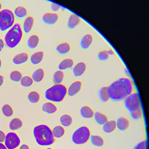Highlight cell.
I'll return each instance as SVG.
<instances>
[{
	"instance_id": "1",
	"label": "cell",
	"mask_w": 149,
	"mask_h": 149,
	"mask_svg": "<svg viewBox=\"0 0 149 149\" xmlns=\"http://www.w3.org/2000/svg\"><path fill=\"white\" fill-rule=\"evenodd\" d=\"M133 90L132 83L127 78H120L108 87L109 98L114 101H119L126 98Z\"/></svg>"
},
{
	"instance_id": "2",
	"label": "cell",
	"mask_w": 149,
	"mask_h": 149,
	"mask_svg": "<svg viewBox=\"0 0 149 149\" xmlns=\"http://www.w3.org/2000/svg\"><path fill=\"white\" fill-rule=\"evenodd\" d=\"M33 133L36 142L40 146H49L55 141L52 130L46 125L36 126L34 128Z\"/></svg>"
},
{
	"instance_id": "3",
	"label": "cell",
	"mask_w": 149,
	"mask_h": 149,
	"mask_svg": "<svg viewBox=\"0 0 149 149\" xmlns=\"http://www.w3.org/2000/svg\"><path fill=\"white\" fill-rule=\"evenodd\" d=\"M22 34L20 24L16 23L5 34V42L6 45L11 48L15 47L20 41Z\"/></svg>"
},
{
	"instance_id": "4",
	"label": "cell",
	"mask_w": 149,
	"mask_h": 149,
	"mask_svg": "<svg viewBox=\"0 0 149 149\" xmlns=\"http://www.w3.org/2000/svg\"><path fill=\"white\" fill-rule=\"evenodd\" d=\"M67 93L66 87L61 84H55L48 88L45 93V98L53 102L62 101Z\"/></svg>"
},
{
	"instance_id": "5",
	"label": "cell",
	"mask_w": 149,
	"mask_h": 149,
	"mask_svg": "<svg viewBox=\"0 0 149 149\" xmlns=\"http://www.w3.org/2000/svg\"><path fill=\"white\" fill-rule=\"evenodd\" d=\"M90 137V129L85 126L77 129L73 133L72 141L76 144H83L86 143Z\"/></svg>"
},
{
	"instance_id": "6",
	"label": "cell",
	"mask_w": 149,
	"mask_h": 149,
	"mask_svg": "<svg viewBox=\"0 0 149 149\" xmlns=\"http://www.w3.org/2000/svg\"><path fill=\"white\" fill-rule=\"evenodd\" d=\"M15 21L13 13L9 9H5L0 11V30L5 31L10 28Z\"/></svg>"
},
{
	"instance_id": "7",
	"label": "cell",
	"mask_w": 149,
	"mask_h": 149,
	"mask_svg": "<svg viewBox=\"0 0 149 149\" xmlns=\"http://www.w3.org/2000/svg\"><path fill=\"white\" fill-rule=\"evenodd\" d=\"M124 104L126 108L132 112L140 107V101L138 94L136 93L130 94L124 101Z\"/></svg>"
},
{
	"instance_id": "8",
	"label": "cell",
	"mask_w": 149,
	"mask_h": 149,
	"mask_svg": "<svg viewBox=\"0 0 149 149\" xmlns=\"http://www.w3.org/2000/svg\"><path fill=\"white\" fill-rule=\"evenodd\" d=\"M20 144V139L15 132L8 133L5 137V146L7 149H15Z\"/></svg>"
},
{
	"instance_id": "9",
	"label": "cell",
	"mask_w": 149,
	"mask_h": 149,
	"mask_svg": "<svg viewBox=\"0 0 149 149\" xmlns=\"http://www.w3.org/2000/svg\"><path fill=\"white\" fill-rule=\"evenodd\" d=\"M42 20L46 24H54L58 20V15L55 13L47 12L43 15Z\"/></svg>"
},
{
	"instance_id": "10",
	"label": "cell",
	"mask_w": 149,
	"mask_h": 149,
	"mask_svg": "<svg viewBox=\"0 0 149 149\" xmlns=\"http://www.w3.org/2000/svg\"><path fill=\"white\" fill-rule=\"evenodd\" d=\"M81 82L80 81H76L71 84L69 86L68 93L69 96H73L76 94L81 89Z\"/></svg>"
},
{
	"instance_id": "11",
	"label": "cell",
	"mask_w": 149,
	"mask_h": 149,
	"mask_svg": "<svg viewBox=\"0 0 149 149\" xmlns=\"http://www.w3.org/2000/svg\"><path fill=\"white\" fill-rule=\"evenodd\" d=\"M86 69V65L85 63L80 62L77 63L73 69V72L75 76L78 77L82 75Z\"/></svg>"
},
{
	"instance_id": "12",
	"label": "cell",
	"mask_w": 149,
	"mask_h": 149,
	"mask_svg": "<svg viewBox=\"0 0 149 149\" xmlns=\"http://www.w3.org/2000/svg\"><path fill=\"white\" fill-rule=\"evenodd\" d=\"M28 60V55L25 52L19 53L16 55L12 59V62L16 65H20L26 62Z\"/></svg>"
},
{
	"instance_id": "13",
	"label": "cell",
	"mask_w": 149,
	"mask_h": 149,
	"mask_svg": "<svg viewBox=\"0 0 149 149\" xmlns=\"http://www.w3.org/2000/svg\"><path fill=\"white\" fill-rule=\"evenodd\" d=\"M116 126L119 130L123 131L127 129L129 126V120L124 118V117H120L118 119L116 122Z\"/></svg>"
},
{
	"instance_id": "14",
	"label": "cell",
	"mask_w": 149,
	"mask_h": 149,
	"mask_svg": "<svg viewBox=\"0 0 149 149\" xmlns=\"http://www.w3.org/2000/svg\"><path fill=\"white\" fill-rule=\"evenodd\" d=\"M93 41V36L90 34L84 35L81 40L80 45L83 49H87Z\"/></svg>"
},
{
	"instance_id": "15",
	"label": "cell",
	"mask_w": 149,
	"mask_h": 149,
	"mask_svg": "<svg viewBox=\"0 0 149 149\" xmlns=\"http://www.w3.org/2000/svg\"><path fill=\"white\" fill-rule=\"evenodd\" d=\"M80 114L82 117L89 119L91 118L94 115V112L88 106H83L80 109Z\"/></svg>"
},
{
	"instance_id": "16",
	"label": "cell",
	"mask_w": 149,
	"mask_h": 149,
	"mask_svg": "<svg viewBox=\"0 0 149 149\" xmlns=\"http://www.w3.org/2000/svg\"><path fill=\"white\" fill-rule=\"evenodd\" d=\"M34 19L31 16L27 17L23 22V30L26 33H29L33 26Z\"/></svg>"
},
{
	"instance_id": "17",
	"label": "cell",
	"mask_w": 149,
	"mask_h": 149,
	"mask_svg": "<svg viewBox=\"0 0 149 149\" xmlns=\"http://www.w3.org/2000/svg\"><path fill=\"white\" fill-rule=\"evenodd\" d=\"M116 126V123L115 120L107 121L103 125L102 129L105 133H111L115 130Z\"/></svg>"
},
{
	"instance_id": "18",
	"label": "cell",
	"mask_w": 149,
	"mask_h": 149,
	"mask_svg": "<svg viewBox=\"0 0 149 149\" xmlns=\"http://www.w3.org/2000/svg\"><path fill=\"white\" fill-rule=\"evenodd\" d=\"M44 52L42 51H38L34 53L30 57L31 62L33 65H37L41 62L43 59Z\"/></svg>"
},
{
	"instance_id": "19",
	"label": "cell",
	"mask_w": 149,
	"mask_h": 149,
	"mask_svg": "<svg viewBox=\"0 0 149 149\" xmlns=\"http://www.w3.org/2000/svg\"><path fill=\"white\" fill-rule=\"evenodd\" d=\"M80 22V18L77 15L72 14L69 17L68 21V26L69 29L74 28Z\"/></svg>"
},
{
	"instance_id": "20",
	"label": "cell",
	"mask_w": 149,
	"mask_h": 149,
	"mask_svg": "<svg viewBox=\"0 0 149 149\" xmlns=\"http://www.w3.org/2000/svg\"><path fill=\"white\" fill-rule=\"evenodd\" d=\"M44 76V72L42 68H38L36 69L32 74V79L36 82L41 81Z\"/></svg>"
},
{
	"instance_id": "21",
	"label": "cell",
	"mask_w": 149,
	"mask_h": 149,
	"mask_svg": "<svg viewBox=\"0 0 149 149\" xmlns=\"http://www.w3.org/2000/svg\"><path fill=\"white\" fill-rule=\"evenodd\" d=\"M42 109L44 112H45L47 113H49V114L55 113L57 110L56 107L54 104H52L51 102L44 103L42 105Z\"/></svg>"
},
{
	"instance_id": "22",
	"label": "cell",
	"mask_w": 149,
	"mask_h": 149,
	"mask_svg": "<svg viewBox=\"0 0 149 149\" xmlns=\"http://www.w3.org/2000/svg\"><path fill=\"white\" fill-rule=\"evenodd\" d=\"M94 119L98 125H102L108 121L107 116L105 114L102 113L100 112H96L94 114Z\"/></svg>"
},
{
	"instance_id": "23",
	"label": "cell",
	"mask_w": 149,
	"mask_h": 149,
	"mask_svg": "<svg viewBox=\"0 0 149 149\" xmlns=\"http://www.w3.org/2000/svg\"><path fill=\"white\" fill-rule=\"evenodd\" d=\"M23 126V122L21 119L15 118L11 120L9 123V129L12 130H15L20 129Z\"/></svg>"
},
{
	"instance_id": "24",
	"label": "cell",
	"mask_w": 149,
	"mask_h": 149,
	"mask_svg": "<svg viewBox=\"0 0 149 149\" xmlns=\"http://www.w3.org/2000/svg\"><path fill=\"white\" fill-rule=\"evenodd\" d=\"M98 95L101 100L105 102L109 100V96L108 92V87H102L98 91Z\"/></svg>"
},
{
	"instance_id": "25",
	"label": "cell",
	"mask_w": 149,
	"mask_h": 149,
	"mask_svg": "<svg viewBox=\"0 0 149 149\" xmlns=\"http://www.w3.org/2000/svg\"><path fill=\"white\" fill-rule=\"evenodd\" d=\"M73 65V61L70 58H66L62 60L58 65V68L60 70H64L70 68Z\"/></svg>"
},
{
	"instance_id": "26",
	"label": "cell",
	"mask_w": 149,
	"mask_h": 149,
	"mask_svg": "<svg viewBox=\"0 0 149 149\" xmlns=\"http://www.w3.org/2000/svg\"><path fill=\"white\" fill-rule=\"evenodd\" d=\"M38 42H39L38 36L36 34L32 35L28 39V41H27L28 47L31 49L35 48L38 44Z\"/></svg>"
},
{
	"instance_id": "27",
	"label": "cell",
	"mask_w": 149,
	"mask_h": 149,
	"mask_svg": "<svg viewBox=\"0 0 149 149\" xmlns=\"http://www.w3.org/2000/svg\"><path fill=\"white\" fill-rule=\"evenodd\" d=\"M91 143L97 147H101L104 145V139L100 136L91 135L90 137Z\"/></svg>"
},
{
	"instance_id": "28",
	"label": "cell",
	"mask_w": 149,
	"mask_h": 149,
	"mask_svg": "<svg viewBox=\"0 0 149 149\" xmlns=\"http://www.w3.org/2000/svg\"><path fill=\"white\" fill-rule=\"evenodd\" d=\"M70 50V45L68 42H63L56 47V51L61 54L68 53Z\"/></svg>"
},
{
	"instance_id": "29",
	"label": "cell",
	"mask_w": 149,
	"mask_h": 149,
	"mask_svg": "<svg viewBox=\"0 0 149 149\" xmlns=\"http://www.w3.org/2000/svg\"><path fill=\"white\" fill-rule=\"evenodd\" d=\"M60 122L62 126L68 127L70 126L72 123V118L68 114H64L60 118Z\"/></svg>"
},
{
	"instance_id": "30",
	"label": "cell",
	"mask_w": 149,
	"mask_h": 149,
	"mask_svg": "<svg viewBox=\"0 0 149 149\" xmlns=\"http://www.w3.org/2000/svg\"><path fill=\"white\" fill-rule=\"evenodd\" d=\"M52 132L54 137L56 138H60L64 135L65 129L61 126H56L53 128Z\"/></svg>"
},
{
	"instance_id": "31",
	"label": "cell",
	"mask_w": 149,
	"mask_h": 149,
	"mask_svg": "<svg viewBox=\"0 0 149 149\" xmlns=\"http://www.w3.org/2000/svg\"><path fill=\"white\" fill-rule=\"evenodd\" d=\"M63 77H64V73L62 71H61V70L56 71L53 74L54 83L55 84H60L62 81V80L63 79Z\"/></svg>"
},
{
	"instance_id": "32",
	"label": "cell",
	"mask_w": 149,
	"mask_h": 149,
	"mask_svg": "<svg viewBox=\"0 0 149 149\" xmlns=\"http://www.w3.org/2000/svg\"><path fill=\"white\" fill-rule=\"evenodd\" d=\"M15 14L18 17H24L27 15V10L23 6H17L15 9Z\"/></svg>"
},
{
	"instance_id": "33",
	"label": "cell",
	"mask_w": 149,
	"mask_h": 149,
	"mask_svg": "<svg viewBox=\"0 0 149 149\" xmlns=\"http://www.w3.org/2000/svg\"><path fill=\"white\" fill-rule=\"evenodd\" d=\"M2 111L3 114L6 117H10L13 113V109L9 104L3 105L2 107Z\"/></svg>"
},
{
	"instance_id": "34",
	"label": "cell",
	"mask_w": 149,
	"mask_h": 149,
	"mask_svg": "<svg viewBox=\"0 0 149 149\" xmlns=\"http://www.w3.org/2000/svg\"><path fill=\"white\" fill-rule=\"evenodd\" d=\"M22 78V74L19 71L14 70V71H12L10 74V79L11 80L13 81L18 82L21 80Z\"/></svg>"
},
{
	"instance_id": "35",
	"label": "cell",
	"mask_w": 149,
	"mask_h": 149,
	"mask_svg": "<svg viewBox=\"0 0 149 149\" xmlns=\"http://www.w3.org/2000/svg\"><path fill=\"white\" fill-rule=\"evenodd\" d=\"M28 99L31 103H36L40 100V95L37 91H31L28 95Z\"/></svg>"
},
{
	"instance_id": "36",
	"label": "cell",
	"mask_w": 149,
	"mask_h": 149,
	"mask_svg": "<svg viewBox=\"0 0 149 149\" xmlns=\"http://www.w3.org/2000/svg\"><path fill=\"white\" fill-rule=\"evenodd\" d=\"M33 79L30 76H24L20 80V84L23 87H30L33 84Z\"/></svg>"
},
{
	"instance_id": "37",
	"label": "cell",
	"mask_w": 149,
	"mask_h": 149,
	"mask_svg": "<svg viewBox=\"0 0 149 149\" xmlns=\"http://www.w3.org/2000/svg\"><path fill=\"white\" fill-rule=\"evenodd\" d=\"M130 112V115H131L132 117L134 119H140L141 116V110L140 107Z\"/></svg>"
},
{
	"instance_id": "38",
	"label": "cell",
	"mask_w": 149,
	"mask_h": 149,
	"mask_svg": "<svg viewBox=\"0 0 149 149\" xmlns=\"http://www.w3.org/2000/svg\"><path fill=\"white\" fill-rule=\"evenodd\" d=\"M109 55L107 51H101L98 54V58L100 61H105L108 59Z\"/></svg>"
},
{
	"instance_id": "39",
	"label": "cell",
	"mask_w": 149,
	"mask_h": 149,
	"mask_svg": "<svg viewBox=\"0 0 149 149\" xmlns=\"http://www.w3.org/2000/svg\"><path fill=\"white\" fill-rule=\"evenodd\" d=\"M134 149H146V141H143L137 144Z\"/></svg>"
},
{
	"instance_id": "40",
	"label": "cell",
	"mask_w": 149,
	"mask_h": 149,
	"mask_svg": "<svg viewBox=\"0 0 149 149\" xmlns=\"http://www.w3.org/2000/svg\"><path fill=\"white\" fill-rule=\"evenodd\" d=\"M59 8H60V6H59L58 5L56 4V3H52L51 4V9H52V10L53 11H54V12H56V11L58 10L59 9Z\"/></svg>"
},
{
	"instance_id": "41",
	"label": "cell",
	"mask_w": 149,
	"mask_h": 149,
	"mask_svg": "<svg viewBox=\"0 0 149 149\" xmlns=\"http://www.w3.org/2000/svg\"><path fill=\"white\" fill-rule=\"evenodd\" d=\"M6 135L5 134L4 132L2 130H0V143H2L5 141Z\"/></svg>"
},
{
	"instance_id": "42",
	"label": "cell",
	"mask_w": 149,
	"mask_h": 149,
	"mask_svg": "<svg viewBox=\"0 0 149 149\" xmlns=\"http://www.w3.org/2000/svg\"><path fill=\"white\" fill-rule=\"evenodd\" d=\"M3 47H4V42L2 39L0 38V52L2 51Z\"/></svg>"
},
{
	"instance_id": "43",
	"label": "cell",
	"mask_w": 149,
	"mask_h": 149,
	"mask_svg": "<svg viewBox=\"0 0 149 149\" xmlns=\"http://www.w3.org/2000/svg\"><path fill=\"white\" fill-rule=\"evenodd\" d=\"M19 149H30V148H29V146L27 145H26V144H22L20 147Z\"/></svg>"
},
{
	"instance_id": "44",
	"label": "cell",
	"mask_w": 149,
	"mask_h": 149,
	"mask_svg": "<svg viewBox=\"0 0 149 149\" xmlns=\"http://www.w3.org/2000/svg\"><path fill=\"white\" fill-rule=\"evenodd\" d=\"M3 82V76L0 75V87L2 85Z\"/></svg>"
},
{
	"instance_id": "45",
	"label": "cell",
	"mask_w": 149,
	"mask_h": 149,
	"mask_svg": "<svg viewBox=\"0 0 149 149\" xmlns=\"http://www.w3.org/2000/svg\"><path fill=\"white\" fill-rule=\"evenodd\" d=\"M0 149H7V148L4 144H3L2 143H0Z\"/></svg>"
},
{
	"instance_id": "46",
	"label": "cell",
	"mask_w": 149,
	"mask_h": 149,
	"mask_svg": "<svg viewBox=\"0 0 149 149\" xmlns=\"http://www.w3.org/2000/svg\"><path fill=\"white\" fill-rule=\"evenodd\" d=\"M107 52H108V53L109 55H112V54H114L113 51L112 49H109V51H107Z\"/></svg>"
},
{
	"instance_id": "47",
	"label": "cell",
	"mask_w": 149,
	"mask_h": 149,
	"mask_svg": "<svg viewBox=\"0 0 149 149\" xmlns=\"http://www.w3.org/2000/svg\"><path fill=\"white\" fill-rule=\"evenodd\" d=\"M1 60L0 59V68H1Z\"/></svg>"
},
{
	"instance_id": "48",
	"label": "cell",
	"mask_w": 149,
	"mask_h": 149,
	"mask_svg": "<svg viewBox=\"0 0 149 149\" xmlns=\"http://www.w3.org/2000/svg\"><path fill=\"white\" fill-rule=\"evenodd\" d=\"M1 8H2V5H1V3H0V10H1Z\"/></svg>"
},
{
	"instance_id": "49",
	"label": "cell",
	"mask_w": 149,
	"mask_h": 149,
	"mask_svg": "<svg viewBox=\"0 0 149 149\" xmlns=\"http://www.w3.org/2000/svg\"><path fill=\"white\" fill-rule=\"evenodd\" d=\"M47 149H52V148H47Z\"/></svg>"
}]
</instances>
